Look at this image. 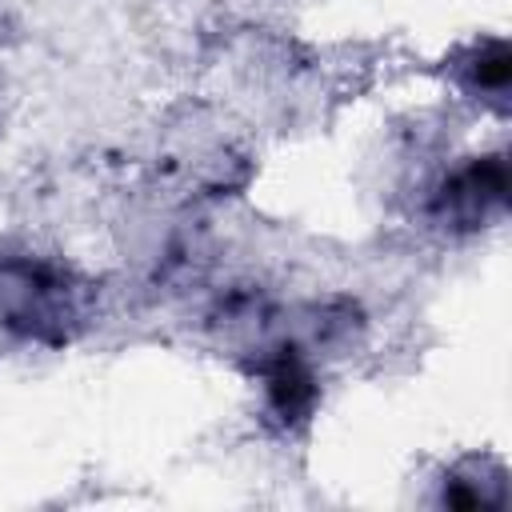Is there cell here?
I'll return each mask as SVG.
<instances>
[{"label": "cell", "instance_id": "obj_1", "mask_svg": "<svg viewBox=\"0 0 512 512\" xmlns=\"http://www.w3.org/2000/svg\"><path fill=\"white\" fill-rule=\"evenodd\" d=\"M316 388H312V376L308 368L296 360V356H280L272 368H268V400L280 416H300L308 412Z\"/></svg>", "mask_w": 512, "mask_h": 512}, {"label": "cell", "instance_id": "obj_2", "mask_svg": "<svg viewBox=\"0 0 512 512\" xmlns=\"http://www.w3.org/2000/svg\"><path fill=\"white\" fill-rule=\"evenodd\" d=\"M476 76H480L484 88H504V80H508V52H504V44H492V48L480 56Z\"/></svg>", "mask_w": 512, "mask_h": 512}]
</instances>
